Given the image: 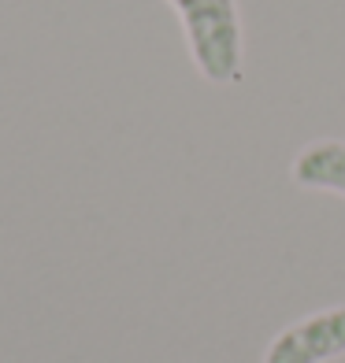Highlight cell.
<instances>
[{
  "mask_svg": "<svg viewBox=\"0 0 345 363\" xmlns=\"http://www.w3.org/2000/svg\"><path fill=\"white\" fill-rule=\"evenodd\" d=\"M293 182L301 189H323L345 196V141H312L293 160Z\"/></svg>",
  "mask_w": 345,
  "mask_h": 363,
  "instance_id": "3957f363",
  "label": "cell"
},
{
  "mask_svg": "<svg viewBox=\"0 0 345 363\" xmlns=\"http://www.w3.org/2000/svg\"><path fill=\"white\" fill-rule=\"evenodd\" d=\"M341 352H345V308H327L286 326L268 345L264 363H327Z\"/></svg>",
  "mask_w": 345,
  "mask_h": 363,
  "instance_id": "7a4b0ae2",
  "label": "cell"
},
{
  "mask_svg": "<svg viewBox=\"0 0 345 363\" xmlns=\"http://www.w3.org/2000/svg\"><path fill=\"white\" fill-rule=\"evenodd\" d=\"M168 4L178 11L193 67L216 86L238 82L245 60L238 0H168Z\"/></svg>",
  "mask_w": 345,
  "mask_h": 363,
  "instance_id": "6da1fadb",
  "label": "cell"
}]
</instances>
